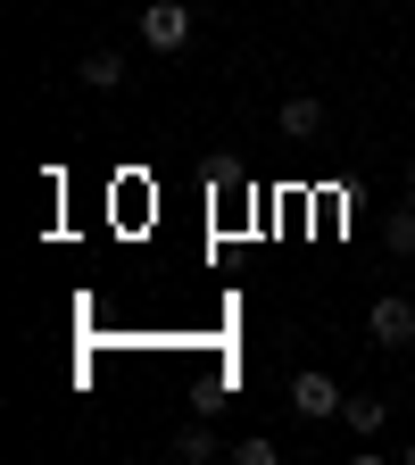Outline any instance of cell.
<instances>
[{"mask_svg":"<svg viewBox=\"0 0 415 465\" xmlns=\"http://www.w3.org/2000/svg\"><path fill=\"white\" fill-rule=\"evenodd\" d=\"M407 200H415V166H407Z\"/></svg>","mask_w":415,"mask_h":465,"instance_id":"cell-10","label":"cell"},{"mask_svg":"<svg viewBox=\"0 0 415 465\" xmlns=\"http://www.w3.org/2000/svg\"><path fill=\"white\" fill-rule=\"evenodd\" d=\"M382 416H390V407H382V399H366V391H358V399H341V424L358 432V440H374V432H382Z\"/></svg>","mask_w":415,"mask_h":465,"instance_id":"cell-6","label":"cell"},{"mask_svg":"<svg viewBox=\"0 0 415 465\" xmlns=\"http://www.w3.org/2000/svg\"><path fill=\"white\" fill-rule=\"evenodd\" d=\"M232 457H242V465H274V457H282V449H274V440H266V432H250V440H242V449H232Z\"/></svg>","mask_w":415,"mask_h":465,"instance_id":"cell-9","label":"cell"},{"mask_svg":"<svg viewBox=\"0 0 415 465\" xmlns=\"http://www.w3.org/2000/svg\"><path fill=\"white\" fill-rule=\"evenodd\" d=\"M192 34H200V17L183 9V0H150V9H142V42H150L158 58H174V50H192Z\"/></svg>","mask_w":415,"mask_h":465,"instance_id":"cell-1","label":"cell"},{"mask_svg":"<svg viewBox=\"0 0 415 465\" xmlns=\"http://www.w3.org/2000/svg\"><path fill=\"white\" fill-rule=\"evenodd\" d=\"M282 134H291V142H316V134H324V100H316V92H291V100H282Z\"/></svg>","mask_w":415,"mask_h":465,"instance_id":"cell-5","label":"cell"},{"mask_svg":"<svg viewBox=\"0 0 415 465\" xmlns=\"http://www.w3.org/2000/svg\"><path fill=\"white\" fill-rule=\"evenodd\" d=\"M75 84H84V92H125V84H133V67H125V58H116V50H84Z\"/></svg>","mask_w":415,"mask_h":465,"instance_id":"cell-4","label":"cell"},{"mask_svg":"<svg viewBox=\"0 0 415 465\" xmlns=\"http://www.w3.org/2000/svg\"><path fill=\"white\" fill-rule=\"evenodd\" d=\"M341 399H349V391H341L332 374H291V407H300V416H308V424H324V416H341Z\"/></svg>","mask_w":415,"mask_h":465,"instance_id":"cell-3","label":"cell"},{"mask_svg":"<svg viewBox=\"0 0 415 465\" xmlns=\"http://www.w3.org/2000/svg\"><path fill=\"white\" fill-rule=\"evenodd\" d=\"M366 332H374V349H415V300L382 291V300L366 308Z\"/></svg>","mask_w":415,"mask_h":465,"instance_id":"cell-2","label":"cell"},{"mask_svg":"<svg viewBox=\"0 0 415 465\" xmlns=\"http://www.w3.org/2000/svg\"><path fill=\"white\" fill-rule=\"evenodd\" d=\"M382 250H390V258H415V200L382 216Z\"/></svg>","mask_w":415,"mask_h":465,"instance_id":"cell-7","label":"cell"},{"mask_svg":"<svg viewBox=\"0 0 415 465\" xmlns=\"http://www.w3.org/2000/svg\"><path fill=\"white\" fill-rule=\"evenodd\" d=\"M174 449H183V465H208V457H216V432H208V424H192Z\"/></svg>","mask_w":415,"mask_h":465,"instance_id":"cell-8","label":"cell"}]
</instances>
